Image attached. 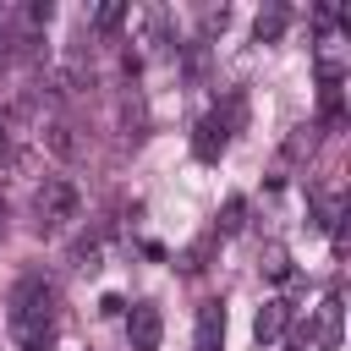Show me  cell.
Listing matches in <instances>:
<instances>
[{"label":"cell","instance_id":"1","mask_svg":"<svg viewBox=\"0 0 351 351\" xmlns=\"http://www.w3.org/2000/svg\"><path fill=\"white\" fill-rule=\"evenodd\" d=\"M5 329H11L16 351H49V335H55V291H49L38 274H22V280L11 285Z\"/></svg>","mask_w":351,"mask_h":351},{"label":"cell","instance_id":"2","mask_svg":"<svg viewBox=\"0 0 351 351\" xmlns=\"http://www.w3.org/2000/svg\"><path fill=\"white\" fill-rule=\"evenodd\" d=\"M77 208H82V192L66 181V176H49L38 192H33V225H38V236H55V230H66L71 219H77Z\"/></svg>","mask_w":351,"mask_h":351},{"label":"cell","instance_id":"3","mask_svg":"<svg viewBox=\"0 0 351 351\" xmlns=\"http://www.w3.org/2000/svg\"><path fill=\"white\" fill-rule=\"evenodd\" d=\"M126 335H132V351H159V335H165V318H159V307H132V318H126Z\"/></svg>","mask_w":351,"mask_h":351},{"label":"cell","instance_id":"4","mask_svg":"<svg viewBox=\"0 0 351 351\" xmlns=\"http://www.w3.org/2000/svg\"><path fill=\"white\" fill-rule=\"evenodd\" d=\"M236 115H241V99H230V115H219V110H214V115L197 126V159H214V154L225 148V137H230V132H225V121H236Z\"/></svg>","mask_w":351,"mask_h":351},{"label":"cell","instance_id":"5","mask_svg":"<svg viewBox=\"0 0 351 351\" xmlns=\"http://www.w3.org/2000/svg\"><path fill=\"white\" fill-rule=\"evenodd\" d=\"M219 346H225V307L203 302L197 307V351H219Z\"/></svg>","mask_w":351,"mask_h":351},{"label":"cell","instance_id":"6","mask_svg":"<svg viewBox=\"0 0 351 351\" xmlns=\"http://www.w3.org/2000/svg\"><path fill=\"white\" fill-rule=\"evenodd\" d=\"M22 115H27V104H5L0 110V165L16 159V126H22Z\"/></svg>","mask_w":351,"mask_h":351},{"label":"cell","instance_id":"7","mask_svg":"<svg viewBox=\"0 0 351 351\" xmlns=\"http://www.w3.org/2000/svg\"><path fill=\"white\" fill-rule=\"evenodd\" d=\"M38 137H44V148H49L55 159H77V137H71V126H66V121L38 126Z\"/></svg>","mask_w":351,"mask_h":351},{"label":"cell","instance_id":"8","mask_svg":"<svg viewBox=\"0 0 351 351\" xmlns=\"http://www.w3.org/2000/svg\"><path fill=\"white\" fill-rule=\"evenodd\" d=\"M280 329H285V302H263V307H258V318H252V335L269 346Z\"/></svg>","mask_w":351,"mask_h":351},{"label":"cell","instance_id":"9","mask_svg":"<svg viewBox=\"0 0 351 351\" xmlns=\"http://www.w3.org/2000/svg\"><path fill=\"white\" fill-rule=\"evenodd\" d=\"M71 263H77L82 274H93V269H99V241H77V252H71Z\"/></svg>","mask_w":351,"mask_h":351},{"label":"cell","instance_id":"10","mask_svg":"<svg viewBox=\"0 0 351 351\" xmlns=\"http://www.w3.org/2000/svg\"><path fill=\"white\" fill-rule=\"evenodd\" d=\"M241 214H247V203H241V197H230V203H225V219H219V230H241Z\"/></svg>","mask_w":351,"mask_h":351},{"label":"cell","instance_id":"11","mask_svg":"<svg viewBox=\"0 0 351 351\" xmlns=\"http://www.w3.org/2000/svg\"><path fill=\"white\" fill-rule=\"evenodd\" d=\"M121 16H126V5H115V0H110V5H99V11H93V22H99V27H115V22H121Z\"/></svg>","mask_w":351,"mask_h":351},{"label":"cell","instance_id":"12","mask_svg":"<svg viewBox=\"0 0 351 351\" xmlns=\"http://www.w3.org/2000/svg\"><path fill=\"white\" fill-rule=\"evenodd\" d=\"M280 22H285L280 11H269V16H258V38H274V33H280Z\"/></svg>","mask_w":351,"mask_h":351},{"label":"cell","instance_id":"13","mask_svg":"<svg viewBox=\"0 0 351 351\" xmlns=\"http://www.w3.org/2000/svg\"><path fill=\"white\" fill-rule=\"evenodd\" d=\"M263 269H269L274 280H285V274H291V263H285V252H269V263H263Z\"/></svg>","mask_w":351,"mask_h":351},{"label":"cell","instance_id":"14","mask_svg":"<svg viewBox=\"0 0 351 351\" xmlns=\"http://www.w3.org/2000/svg\"><path fill=\"white\" fill-rule=\"evenodd\" d=\"M5 219H11V208H5V197H0V241H5Z\"/></svg>","mask_w":351,"mask_h":351}]
</instances>
